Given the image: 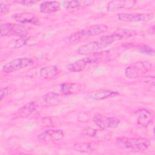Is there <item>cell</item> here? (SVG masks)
<instances>
[{
  "instance_id": "obj_1",
  "label": "cell",
  "mask_w": 155,
  "mask_h": 155,
  "mask_svg": "<svg viewBox=\"0 0 155 155\" xmlns=\"http://www.w3.org/2000/svg\"><path fill=\"white\" fill-rule=\"evenodd\" d=\"M116 41H118L117 38L113 33L104 35L94 41L81 45L78 48L76 52L80 55H90L108 47Z\"/></svg>"
},
{
  "instance_id": "obj_2",
  "label": "cell",
  "mask_w": 155,
  "mask_h": 155,
  "mask_svg": "<svg viewBox=\"0 0 155 155\" xmlns=\"http://www.w3.org/2000/svg\"><path fill=\"white\" fill-rule=\"evenodd\" d=\"M107 29L108 27L105 24H95L90 25L71 34L65 38V41L67 43L75 42L78 41L85 39L90 37L104 33Z\"/></svg>"
},
{
  "instance_id": "obj_3",
  "label": "cell",
  "mask_w": 155,
  "mask_h": 155,
  "mask_svg": "<svg viewBox=\"0 0 155 155\" xmlns=\"http://www.w3.org/2000/svg\"><path fill=\"white\" fill-rule=\"evenodd\" d=\"M116 143L123 148L135 151H145L150 145L149 140L143 137L118 138Z\"/></svg>"
},
{
  "instance_id": "obj_4",
  "label": "cell",
  "mask_w": 155,
  "mask_h": 155,
  "mask_svg": "<svg viewBox=\"0 0 155 155\" xmlns=\"http://www.w3.org/2000/svg\"><path fill=\"white\" fill-rule=\"evenodd\" d=\"M153 68L152 64L148 61H139L134 62L128 66L124 71L125 76L130 79L141 76L150 71Z\"/></svg>"
},
{
  "instance_id": "obj_5",
  "label": "cell",
  "mask_w": 155,
  "mask_h": 155,
  "mask_svg": "<svg viewBox=\"0 0 155 155\" xmlns=\"http://www.w3.org/2000/svg\"><path fill=\"white\" fill-rule=\"evenodd\" d=\"M27 28L21 24L4 23L1 25V36H24L27 34Z\"/></svg>"
},
{
  "instance_id": "obj_6",
  "label": "cell",
  "mask_w": 155,
  "mask_h": 155,
  "mask_svg": "<svg viewBox=\"0 0 155 155\" xmlns=\"http://www.w3.org/2000/svg\"><path fill=\"white\" fill-rule=\"evenodd\" d=\"M33 62L30 58L22 57L14 59L4 65L2 71L5 73H10L23 69L30 65Z\"/></svg>"
},
{
  "instance_id": "obj_7",
  "label": "cell",
  "mask_w": 155,
  "mask_h": 155,
  "mask_svg": "<svg viewBox=\"0 0 155 155\" xmlns=\"http://www.w3.org/2000/svg\"><path fill=\"white\" fill-rule=\"evenodd\" d=\"M84 88V85L77 82H65L54 87L53 92L62 96L77 93Z\"/></svg>"
},
{
  "instance_id": "obj_8",
  "label": "cell",
  "mask_w": 155,
  "mask_h": 155,
  "mask_svg": "<svg viewBox=\"0 0 155 155\" xmlns=\"http://www.w3.org/2000/svg\"><path fill=\"white\" fill-rule=\"evenodd\" d=\"M82 134L91 139L98 141H104L110 140L112 136V133L109 130L101 128H95L93 127H88L82 131Z\"/></svg>"
},
{
  "instance_id": "obj_9",
  "label": "cell",
  "mask_w": 155,
  "mask_h": 155,
  "mask_svg": "<svg viewBox=\"0 0 155 155\" xmlns=\"http://www.w3.org/2000/svg\"><path fill=\"white\" fill-rule=\"evenodd\" d=\"M153 18V13H121L117 15L118 20L125 22H148Z\"/></svg>"
},
{
  "instance_id": "obj_10",
  "label": "cell",
  "mask_w": 155,
  "mask_h": 155,
  "mask_svg": "<svg viewBox=\"0 0 155 155\" xmlns=\"http://www.w3.org/2000/svg\"><path fill=\"white\" fill-rule=\"evenodd\" d=\"M94 124L101 128H115L120 124V120L114 117L105 116L101 114L94 116L93 118Z\"/></svg>"
},
{
  "instance_id": "obj_11",
  "label": "cell",
  "mask_w": 155,
  "mask_h": 155,
  "mask_svg": "<svg viewBox=\"0 0 155 155\" xmlns=\"http://www.w3.org/2000/svg\"><path fill=\"white\" fill-rule=\"evenodd\" d=\"M15 21L21 24H32L38 25L40 24L39 19L34 13L31 12H22L15 13L12 16Z\"/></svg>"
},
{
  "instance_id": "obj_12",
  "label": "cell",
  "mask_w": 155,
  "mask_h": 155,
  "mask_svg": "<svg viewBox=\"0 0 155 155\" xmlns=\"http://www.w3.org/2000/svg\"><path fill=\"white\" fill-rule=\"evenodd\" d=\"M136 4V1L133 0H118L112 1L108 3L107 9L108 12H115L121 9L129 10Z\"/></svg>"
},
{
  "instance_id": "obj_13",
  "label": "cell",
  "mask_w": 155,
  "mask_h": 155,
  "mask_svg": "<svg viewBox=\"0 0 155 155\" xmlns=\"http://www.w3.org/2000/svg\"><path fill=\"white\" fill-rule=\"evenodd\" d=\"M64 137V133L61 130H47L38 135L39 139L45 142L58 141L62 139Z\"/></svg>"
},
{
  "instance_id": "obj_14",
  "label": "cell",
  "mask_w": 155,
  "mask_h": 155,
  "mask_svg": "<svg viewBox=\"0 0 155 155\" xmlns=\"http://www.w3.org/2000/svg\"><path fill=\"white\" fill-rule=\"evenodd\" d=\"M61 96L56 94L53 91L48 92L41 96L35 101L39 107L42 106H50L57 104L60 101Z\"/></svg>"
},
{
  "instance_id": "obj_15",
  "label": "cell",
  "mask_w": 155,
  "mask_h": 155,
  "mask_svg": "<svg viewBox=\"0 0 155 155\" xmlns=\"http://www.w3.org/2000/svg\"><path fill=\"white\" fill-rule=\"evenodd\" d=\"M136 115L138 125L143 127H147L153 121V115L147 109L142 108L136 111Z\"/></svg>"
},
{
  "instance_id": "obj_16",
  "label": "cell",
  "mask_w": 155,
  "mask_h": 155,
  "mask_svg": "<svg viewBox=\"0 0 155 155\" xmlns=\"http://www.w3.org/2000/svg\"><path fill=\"white\" fill-rule=\"evenodd\" d=\"M119 95V92L116 91L110 90H98L90 93L88 95V98L93 100L100 101L110 97H117Z\"/></svg>"
},
{
  "instance_id": "obj_17",
  "label": "cell",
  "mask_w": 155,
  "mask_h": 155,
  "mask_svg": "<svg viewBox=\"0 0 155 155\" xmlns=\"http://www.w3.org/2000/svg\"><path fill=\"white\" fill-rule=\"evenodd\" d=\"M39 108L35 101H32L25 104L19 108L14 114V117H24L30 116Z\"/></svg>"
},
{
  "instance_id": "obj_18",
  "label": "cell",
  "mask_w": 155,
  "mask_h": 155,
  "mask_svg": "<svg viewBox=\"0 0 155 155\" xmlns=\"http://www.w3.org/2000/svg\"><path fill=\"white\" fill-rule=\"evenodd\" d=\"M93 1H64L62 2V5L68 10L76 11L80 8L93 5Z\"/></svg>"
},
{
  "instance_id": "obj_19",
  "label": "cell",
  "mask_w": 155,
  "mask_h": 155,
  "mask_svg": "<svg viewBox=\"0 0 155 155\" xmlns=\"http://www.w3.org/2000/svg\"><path fill=\"white\" fill-rule=\"evenodd\" d=\"M61 3L58 1H45L39 5V11L42 13L49 14L56 12L59 10Z\"/></svg>"
},
{
  "instance_id": "obj_20",
  "label": "cell",
  "mask_w": 155,
  "mask_h": 155,
  "mask_svg": "<svg viewBox=\"0 0 155 155\" xmlns=\"http://www.w3.org/2000/svg\"><path fill=\"white\" fill-rule=\"evenodd\" d=\"M59 73L58 68L54 65H47L42 67L39 70L41 78L44 79H49L54 77Z\"/></svg>"
},
{
  "instance_id": "obj_21",
  "label": "cell",
  "mask_w": 155,
  "mask_h": 155,
  "mask_svg": "<svg viewBox=\"0 0 155 155\" xmlns=\"http://www.w3.org/2000/svg\"><path fill=\"white\" fill-rule=\"evenodd\" d=\"M113 33L117 38V40L127 39L137 35V32L130 28H119L116 29Z\"/></svg>"
},
{
  "instance_id": "obj_22",
  "label": "cell",
  "mask_w": 155,
  "mask_h": 155,
  "mask_svg": "<svg viewBox=\"0 0 155 155\" xmlns=\"http://www.w3.org/2000/svg\"><path fill=\"white\" fill-rule=\"evenodd\" d=\"M87 64H88V63L86 58H85L84 59L76 61L74 62L69 64L67 66V69L68 71L73 73L80 72L85 69Z\"/></svg>"
},
{
  "instance_id": "obj_23",
  "label": "cell",
  "mask_w": 155,
  "mask_h": 155,
  "mask_svg": "<svg viewBox=\"0 0 155 155\" xmlns=\"http://www.w3.org/2000/svg\"><path fill=\"white\" fill-rule=\"evenodd\" d=\"M73 149L81 153H91L93 151L91 145L87 142H79L74 144Z\"/></svg>"
},
{
  "instance_id": "obj_24",
  "label": "cell",
  "mask_w": 155,
  "mask_h": 155,
  "mask_svg": "<svg viewBox=\"0 0 155 155\" xmlns=\"http://www.w3.org/2000/svg\"><path fill=\"white\" fill-rule=\"evenodd\" d=\"M28 40V38L26 36H21L19 38L13 41V42L11 43L12 47L15 48H21L27 44Z\"/></svg>"
},
{
  "instance_id": "obj_25",
  "label": "cell",
  "mask_w": 155,
  "mask_h": 155,
  "mask_svg": "<svg viewBox=\"0 0 155 155\" xmlns=\"http://www.w3.org/2000/svg\"><path fill=\"white\" fill-rule=\"evenodd\" d=\"M138 50L143 53V54H146L150 56L151 55H154V50L153 48L148 46V45H143V46H140L139 47H138Z\"/></svg>"
},
{
  "instance_id": "obj_26",
  "label": "cell",
  "mask_w": 155,
  "mask_h": 155,
  "mask_svg": "<svg viewBox=\"0 0 155 155\" xmlns=\"http://www.w3.org/2000/svg\"><path fill=\"white\" fill-rule=\"evenodd\" d=\"M1 9H0V13L2 15H6L8 13L10 9V4L7 1H3L1 2Z\"/></svg>"
},
{
  "instance_id": "obj_27",
  "label": "cell",
  "mask_w": 155,
  "mask_h": 155,
  "mask_svg": "<svg viewBox=\"0 0 155 155\" xmlns=\"http://www.w3.org/2000/svg\"><path fill=\"white\" fill-rule=\"evenodd\" d=\"M13 90V88L10 87H5L1 88L0 92V100L2 101L4 97H5L11 93H12Z\"/></svg>"
},
{
  "instance_id": "obj_28",
  "label": "cell",
  "mask_w": 155,
  "mask_h": 155,
  "mask_svg": "<svg viewBox=\"0 0 155 155\" xmlns=\"http://www.w3.org/2000/svg\"><path fill=\"white\" fill-rule=\"evenodd\" d=\"M13 2L20 4H22L23 5H25V6H32V5H35V4H36L38 2V1H24V0L18 1V0H17V1H14Z\"/></svg>"
},
{
  "instance_id": "obj_29",
  "label": "cell",
  "mask_w": 155,
  "mask_h": 155,
  "mask_svg": "<svg viewBox=\"0 0 155 155\" xmlns=\"http://www.w3.org/2000/svg\"><path fill=\"white\" fill-rule=\"evenodd\" d=\"M143 81L146 84H148L152 87H154V76H145L143 78Z\"/></svg>"
},
{
  "instance_id": "obj_30",
  "label": "cell",
  "mask_w": 155,
  "mask_h": 155,
  "mask_svg": "<svg viewBox=\"0 0 155 155\" xmlns=\"http://www.w3.org/2000/svg\"><path fill=\"white\" fill-rule=\"evenodd\" d=\"M148 33L149 35H154V32H155V29H154V25H153L152 27H151L150 28H149L147 30Z\"/></svg>"
}]
</instances>
